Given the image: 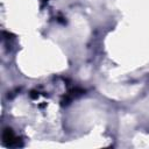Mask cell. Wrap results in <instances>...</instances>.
<instances>
[{
    "instance_id": "cell-1",
    "label": "cell",
    "mask_w": 149,
    "mask_h": 149,
    "mask_svg": "<svg viewBox=\"0 0 149 149\" xmlns=\"http://www.w3.org/2000/svg\"><path fill=\"white\" fill-rule=\"evenodd\" d=\"M2 141L6 146L13 147V146H19V140L17 137L14 135L13 130L10 128H6L2 133Z\"/></svg>"
}]
</instances>
